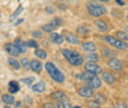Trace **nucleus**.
Wrapping results in <instances>:
<instances>
[{
	"instance_id": "ddd939ff",
	"label": "nucleus",
	"mask_w": 128,
	"mask_h": 108,
	"mask_svg": "<svg viewBox=\"0 0 128 108\" xmlns=\"http://www.w3.org/2000/svg\"><path fill=\"white\" fill-rule=\"evenodd\" d=\"M101 75H102V80H104L107 85H110V86H112V85L116 82V77H114V75L111 74V73L102 71V73H101Z\"/></svg>"
},
{
	"instance_id": "c756f323",
	"label": "nucleus",
	"mask_w": 128,
	"mask_h": 108,
	"mask_svg": "<svg viewBox=\"0 0 128 108\" xmlns=\"http://www.w3.org/2000/svg\"><path fill=\"white\" fill-rule=\"evenodd\" d=\"M20 65H21V68H24L25 70H28V69H30V60H28L27 58H22V59L20 60Z\"/></svg>"
},
{
	"instance_id": "4c0bfd02",
	"label": "nucleus",
	"mask_w": 128,
	"mask_h": 108,
	"mask_svg": "<svg viewBox=\"0 0 128 108\" xmlns=\"http://www.w3.org/2000/svg\"><path fill=\"white\" fill-rule=\"evenodd\" d=\"M76 79L85 81V75H84V73H79V74H76Z\"/></svg>"
},
{
	"instance_id": "6ab92c4d",
	"label": "nucleus",
	"mask_w": 128,
	"mask_h": 108,
	"mask_svg": "<svg viewBox=\"0 0 128 108\" xmlns=\"http://www.w3.org/2000/svg\"><path fill=\"white\" fill-rule=\"evenodd\" d=\"M81 48H82V50H85L88 53H92L96 50V44L94 42H84L81 44Z\"/></svg>"
},
{
	"instance_id": "c9c22d12",
	"label": "nucleus",
	"mask_w": 128,
	"mask_h": 108,
	"mask_svg": "<svg viewBox=\"0 0 128 108\" xmlns=\"http://www.w3.org/2000/svg\"><path fill=\"white\" fill-rule=\"evenodd\" d=\"M32 36H33V38H38V39L43 37V34H42L41 31H33L32 32Z\"/></svg>"
},
{
	"instance_id": "aec40b11",
	"label": "nucleus",
	"mask_w": 128,
	"mask_h": 108,
	"mask_svg": "<svg viewBox=\"0 0 128 108\" xmlns=\"http://www.w3.org/2000/svg\"><path fill=\"white\" fill-rule=\"evenodd\" d=\"M95 26H96V28H97V31H100V32H106L108 30L107 22L104 21V20H97L95 22Z\"/></svg>"
},
{
	"instance_id": "ea45409f",
	"label": "nucleus",
	"mask_w": 128,
	"mask_h": 108,
	"mask_svg": "<svg viewBox=\"0 0 128 108\" xmlns=\"http://www.w3.org/2000/svg\"><path fill=\"white\" fill-rule=\"evenodd\" d=\"M22 22H24V18H18V20L15 22V26H18V25H20V23H22Z\"/></svg>"
},
{
	"instance_id": "2eb2a0df",
	"label": "nucleus",
	"mask_w": 128,
	"mask_h": 108,
	"mask_svg": "<svg viewBox=\"0 0 128 108\" xmlns=\"http://www.w3.org/2000/svg\"><path fill=\"white\" fill-rule=\"evenodd\" d=\"M50 41L54 44H62L64 42V37L58 32H50Z\"/></svg>"
},
{
	"instance_id": "79ce46f5",
	"label": "nucleus",
	"mask_w": 128,
	"mask_h": 108,
	"mask_svg": "<svg viewBox=\"0 0 128 108\" xmlns=\"http://www.w3.org/2000/svg\"><path fill=\"white\" fill-rule=\"evenodd\" d=\"M116 2H117L118 5H122V6L124 5V1H123V0H116Z\"/></svg>"
},
{
	"instance_id": "de8ad7c7",
	"label": "nucleus",
	"mask_w": 128,
	"mask_h": 108,
	"mask_svg": "<svg viewBox=\"0 0 128 108\" xmlns=\"http://www.w3.org/2000/svg\"><path fill=\"white\" fill-rule=\"evenodd\" d=\"M0 96H1V90H0Z\"/></svg>"
},
{
	"instance_id": "e433bc0d",
	"label": "nucleus",
	"mask_w": 128,
	"mask_h": 108,
	"mask_svg": "<svg viewBox=\"0 0 128 108\" xmlns=\"http://www.w3.org/2000/svg\"><path fill=\"white\" fill-rule=\"evenodd\" d=\"M42 107L43 108H54V103H52V102H44Z\"/></svg>"
},
{
	"instance_id": "f257e3e1",
	"label": "nucleus",
	"mask_w": 128,
	"mask_h": 108,
	"mask_svg": "<svg viewBox=\"0 0 128 108\" xmlns=\"http://www.w3.org/2000/svg\"><path fill=\"white\" fill-rule=\"evenodd\" d=\"M62 54L72 66H80L84 64V58L78 52H74L72 49H62Z\"/></svg>"
},
{
	"instance_id": "1a4fd4ad",
	"label": "nucleus",
	"mask_w": 128,
	"mask_h": 108,
	"mask_svg": "<svg viewBox=\"0 0 128 108\" xmlns=\"http://www.w3.org/2000/svg\"><path fill=\"white\" fill-rule=\"evenodd\" d=\"M5 52L8 54H10L11 57H18L20 55V50L14 43H6L5 44Z\"/></svg>"
},
{
	"instance_id": "a878e982",
	"label": "nucleus",
	"mask_w": 128,
	"mask_h": 108,
	"mask_svg": "<svg viewBox=\"0 0 128 108\" xmlns=\"http://www.w3.org/2000/svg\"><path fill=\"white\" fill-rule=\"evenodd\" d=\"M95 95V100L100 103V105H102V103H106L107 102V98H106V96H104L102 93H94Z\"/></svg>"
},
{
	"instance_id": "9b49d317",
	"label": "nucleus",
	"mask_w": 128,
	"mask_h": 108,
	"mask_svg": "<svg viewBox=\"0 0 128 108\" xmlns=\"http://www.w3.org/2000/svg\"><path fill=\"white\" fill-rule=\"evenodd\" d=\"M101 55H102L104 59H112V58H116V52L111 48L102 47L101 48Z\"/></svg>"
},
{
	"instance_id": "72a5a7b5",
	"label": "nucleus",
	"mask_w": 128,
	"mask_h": 108,
	"mask_svg": "<svg viewBox=\"0 0 128 108\" xmlns=\"http://www.w3.org/2000/svg\"><path fill=\"white\" fill-rule=\"evenodd\" d=\"M50 23H53L54 26L59 27V26L62 25V18H59V17H54V18L52 20V22H50Z\"/></svg>"
},
{
	"instance_id": "49530a36",
	"label": "nucleus",
	"mask_w": 128,
	"mask_h": 108,
	"mask_svg": "<svg viewBox=\"0 0 128 108\" xmlns=\"http://www.w3.org/2000/svg\"><path fill=\"white\" fill-rule=\"evenodd\" d=\"M98 1H104V2H106V1H110V0H98Z\"/></svg>"
},
{
	"instance_id": "a19ab883",
	"label": "nucleus",
	"mask_w": 128,
	"mask_h": 108,
	"mask_svg": "<svg viewBox=\"0 0 128 108\" xmlns=\"http://www.w3.org/2000/svg\"><path fill=\"white\" fill-rule=\"evenodd\" d=\"M46 11L49 12V14H53V12H54V10H53L52 7H47V9H46Z\"/></svg>"
},
{
	"instance_id": "423d86ee",
	"label": "nucleus",
	"mask_w": 128,
	"mask_h": 108,
	"mask_svg": "<svg viewBox=\"0 0 128 108\" xmlns=\"http://www.w3.org/2000/svg\"><path fill=\"white\" fill-rule=\"evenodd\" d=\"M78 93H79L80 97H82V98H91V97H94V90L91 89V87H89V86H82V87H80L78 89Z\"/></svg>"
},
{
	"instance_id": "6e6552de",
	"label": "nucleus",
	"mask_w": 128,
	"mask_h": 108,
	"mask_svg": "<svg viewBox=\"0 0 128 108\" xmlns=\"http://www.w3.org/2000/svg\"><path fill=\"white\" fill-rule=\"evenodd\" d=\"M107 65H108V68H111L112 70H114V71H120V70H122V68H123V64H122V62H121L120 59H117V58L108 59Z\"/></svg>"
},
{
	"instance_id": "2f4dec72",
	"label": "nucleus",
	"mask_w": 128,
	"mask_h": 108,
	"mask_svg": "<svg viewBox=\"0 0 128 108\" xmlns=\"http://www.w3.org/2000/svg\"><path fill=\"white\" fill-rule=\"evenodd\" d=\"M88 105H89V108H101V105H100L96 100H91V101H89V102H88Z\"/></svg>"
},
{
	"instance_id": "393cba45",
	"label": "nucleus",
	"mask_w": 128,
	"mask_h": 108,
	"mask_svg": "<svg viewBox=\"0 0 128 108\" xmlns=\"http://www.w3.org/2000/svg\"><path fill=\"white\" fill-rule=\"evenodd\" d=\"M34 55L40 59H46L47 58V52L44 49H40V48H36L34 49Z\"/></svg>"
},
{
	"instance_id": "a211bd4d",
	"label": "nucleus",
	"mask_w": 128,
	"mask_h": 108,
	"mask_svg": "<svg viewBox=\"0 0 128 108\" xmlns=\"http://www.w3.org/2000/svg\"><path fill=\"white\" fill-rule=\"evenodd\" d=\"M1 97V101L5 103V105H14L15 103V97L12 96V95H10V93H4V95H1L0 96Z\"/></svg>"
},
{
	"instance_id": "9d476101",
	"label": "nucleus",
	"mask_w": 128,
	"mask_h": 108,
	"mask_svg": "<svg viewBox=\"0 0 128 108\" xmlns=\"http://www.w3.org/2000/svg\"><path fill=\"white\" fill-rule=\"evenodd\" d=\"M30 69H31L33 73L36 74H40L43 69V64L40 62L38 59H33V60H30Z\"/></svg>"
},
{
	"instance_id": "39448f33",
	"label": "nucleus",
	"mask_w": 128,
	"mask_h": 108,
	"mask_svg": "<svg viewBox=\"0 0 128 108\" xmlns=\"http://www.w3.org/2000/svg\"><path fill=\"white\" fill-rule=\"evenodd\" d=\"M85 82L88 84V86L89 87H91L92 90H97V89H100L101 87V80H100V77L97 76V75H94V76L89 77V79H86L85 80Z\"/></svg>"
},
{
	"instance_id": "a18cd8bd",
	"label": "nucleus",
	"mask_w": 128,
	"mask_h": 108,
	"mask_svg": "<svg viewBox=\"0 0 128 108\" xmlns=\"http://www.w3.org/2000/svg\"><path fill=\"white\" fill-rule=\"evenodd\" d=\"M72 108H81V107H80V106H73Z\"/></svg>"
},
{
	"instance_id": "b1692460",
	"label": "nucleus",
	"mask_w": 128,
	"mask_h": 108,
	"mask_svg": "<svg viewBox=\"0 0 128 108\" xmlns=\"http://www.w3.org/2000/svg\"><path fill=\"white\" fill-rule=\"evenodd\" d=\"M90 28L88 27V26H85V25H81L78 27V30H76V33L78 34H81V36H88V34H90Z\"/></svg>"
},
{
	"instance_id": "f03ea898",
	"label": "nucleus",
	"mask_w": 128,
	"mask_h": 108,
	"mask_svg": "<svg viewBox=\"0 0 128 108\" xmlns=\"http://www.w3.org/2000/svg\"><path fill=\"white\" fill-rule=\"evenodd\" d=\"M44 68H46V71L48 73V75L50 76V79H52V80H54L56 82L62 84V82L65 81V76H64V74L52 62L46 63Z\"/></svg>"
},
{
	"instance_id": "f3484780",
	"label": "nucleus",
	"mask_w": 128,
	"mask_h": 108,
	"mask_svg": "<svg viewBox=\"0 0 128 108\" xmlns=\"http://www.w3.org/2000/svg\"><path fill=\"white\" fill-rule=\"evenodd\" d=\"M8 89H9V93L10 95H14V93H17L20 91V85L17 81H10L9 85H8Z\"/></svg>"
},
{
	"instance_id": "bb28decb",
	"label": "nucleus",
	"mask_w": 128,
	"mask_h": 108,
	"mask_svg": "<svg viewBox=\"0 0 128 108\" xmlns=\"http://www.w3.org/2000/svg\"><path fill=\"white\" fill-rule=\"evenodd\" d=\"M56 28H57V26H54L53 23H48V25H43L42 26V31L44 32H54L56 31Z\"/></svg>"
},
{
	"instance_id": "4468645a",
	"label": "nucleus",
	"mask_w": 128,
	"mask_h": 108,
	"mask_svg": "<svg viewBox=\"0 0 128 108\" xmlns=\"http://www.w3.org/2000/svg\"><path fill=\"white\" fill-rule=\"evenodd\" d=\"M64 38H65L66 42H69L70 44H74V46L79 44V38H78V36L74 34V33H72V32H65Z\"/></svg>"
},
{
	"instance_id": "cd10ccee",
	"label": "nucleus",
	"mask_w": 128,
	"mask_h": 108,
	"mask_svg": "<svg viewBox=\"0 0 128 108\" xmlns=\"http://www.w3.org/2000/svg\"><path fill=\"white\" fill-rule=\"evenodd\" d=\"M114 37H117L118 39H121V41H124V42H127V33L123 31H117L116 32V34H114Z\"/></svg>"
},
{
	"instance_id": "37998d69",
	"label": "nucleus",
	"mask_w": 128,
	"mask_h": 108,
	"mask_svg": "<svg viewBox=\"0 0 128 108\" xmlns=\"http://www.w3.org/2000/svg\"><path fill=\"white\" fill-rule=\"evenodd\" d=\"M14 105H15V107H21V102H20V101H15V103H14Z\"/></svg>"
},
{
	"instance_id": "dca6fc26",
	"label": "nucleus",
	"mask_w": 128,
	"mask_h": 108,
	"mask_svg": "<svg viewBox=\"0 0 128 108\" xmlns=\"http://www.w3.org/2000/svg\"><path fill=\"white\" fill-rule=\"evenodd\" d=\"M46 90V82L44 81H38L37 84H34L32 86V91L36 93H42Z\"/></svg>"
},
{
	"instance_id": "412c9836",
	"label": "nucleus",
	"mask_w": 128,
	"mask_h": 108,
	"mask_svg": "<svg viewBox=\"0 0 128 108\" xmlns=\"http://www.w3.org/2000/svg\"><path fill=\"white\" fill-rule=\"evenodd\" d=\"M14 44H15L17 48H18V50H20V54H24V53H26V50H27V47L25 44V42H22V39H20V38H16L15 41H14Z\"/></svg>"
},
{
	"instance_id": "20e7f679",
	"label": "nucleus",
	"mask_w": 128,
	"mask_h": 108,
	"mask_svg": "<svg viewBox=\"0 0 128 108\" xmlns=\"http://www.w3.org/2000/svg\"><path fill=\"white\" fill-rule=\"evenodd\" d=\"M102 39H104L107 44H110L111 47L118 49V50H126V49H127V43H126L124 41L118 39V38L114 37V36H104Z\"/></svg>"
},
{
	"instance_id": "473e14b6",
	"label": "nucleus",
	"mask_w": 128,
	"mask_h": 108,
	"mask_svg": "<svg viewBox=\"0 0 128 108\" xmlns=\"http://www.w3.org/2000/svg\"><path fill=\"white\" fill-rule=\"evenodd\" d=\"M21 82H24L26 85H31L34 82V79L33 77H25V79H21Z\"/></svg>"
},
{
	"instance_id": "7c9ffc66",
	"label": "nucleus",
	"mask_w": 128,
	"mask_h": 108,
	"mask_svg": "<svg viewBox=\"0 0 128 108\" xmlns=\"http://www.w3.org/2000/svg\"><path fill=\"white\" fill-rule=\"evenodd\" d=\"M25 44H26V47H30V48H34V49H36V48H38V43H37V42H36L34 39H28V41H27V42H26Z\"/></svg>"
},
{
	"instance_id": "58836bf2",
	"label": "nucleus",
	"mask_w": 128,
	"mask_h": 108,
	"mask_svg": "<svg viewBox=\"0 0 128 108\" xmlns=\"http://www.w3.org/2000/svg\"><path fill=\"white\" fill-rule=\"evenodd\" d=\"M117 107L118 108H127V105H126V102H118V103H117Z\"/></svg>"
},
{
	"instance_id": "f704fd0d",
	"label": "nucleus",
	"mask_w": 128,
	"mask_h": 108,
	"mask_svg": "<svg viewBox=\"0 0 128 108\" xmlns=\"http://www.w3.org/2000/svg\"><path fill=\"white\" fill-rule=\"evenodd\" d=\"M62 106H63V108H72L73 107V105H72V102H70L69 100L63 101V102H62Z\"/></svg>"
},
{
	"instance_id": "7ed1b4c3",
	"label": "nucleus",
	"mask_w": 128,
	"mask_h": 108,
	"mask_svg": "<svg viewBox=\"0 0 128 108\" xmlns=\"http://www.w3.org/2000/svg\"><path fill=\"white\" fill-rule=\"evenodd\" d=\"M86 9H88L89 15L92 16V17H96V18L104 16L106 14V11H107L104 5L97 4V2H89V4L86 5Z\"/></svg>"
},
{
	"instance_id": "c85d7f7f",
	"label": "nucleus",
	"mask_w": 128,
	"mask_h": 108,
	"mask_svg": "<svg viewBox=\"0 0 128 108\" xmlns=\"http://www.w3.org/2000/svg\"><path fill=\"white\" fill-rule=\"evenodd\" d=\"M22 11H24V6H21V5H20V6L17 7V10H16V11L14 12V14H12V15L10 16V18H9V20H10V21L12 22V21L15 20L16 17H17V16H18L20 14H21V12H22Z\"/></svg>"
},
{
	"instance_id": "f8f14e48",
	"label": "nucleus",
	"mask_w": 128,
	"mask_h": 108,
	"mask_svg": "<svg viewBox=\"0 0 128 108\" xmlns=\"http://www.w3.org/2000/svg\"><path fill=\"white\" fill-rule=\"evenodd\" d=\"M50 98L54 100V101H58V102H63V101H65V100H68L66 95H65L63 91H59V90L53 91V92L50 93Z\"/></svg>"
},
{
	"instance_id": "c03bdc74",
	"label": "nucleus",
	"mask_w": 128,
	"mask_h": 108,
	"mask_svg": "<svg viewBox=\"0 0 128 108\" xmlns=\"http://www.w3.org/2000/svg\"><path fill=\"white\" fill-rule=\"evenodd\" d=\"M4 108H11V107H10V105H5V106H4Z\"/></svg>"
},
{
	"instance_id": "0eeeda50",
	"label": "nucleus",
	"mask_w": 128,
	"mask_h": 108,
	"mask_svg": "<svg viewBox=\"0 0 128 108\" xmlns=\"http://www.w3.org/2000/svg\"><path fill=\"white\" fill-rule=\"evenodd\" d=\"M84 69H85V71H90V73L96 74V75L102 73V68L98 66L96 63H88V64H85Z\"/></svg>"
},
{
	"instance_id": "5701e85b",
	"label": "nucleus",
	"mask_w": 128,
	"mask_h": 108,
	"mask_svg": "<svg viewBox=\"0 0 128 108\" xmlns=\"http://www.w3.org/2000/svg\"><path fill=\"white\" fill-rule=\"evenodd\" d=\"M8 63H9V65H10L12 69H15V70H20V69H21L20 62H17V60H16L15 57H11V58H9V59H8Z\"/></svg>"
},
{
	"instance_id": "4be33fe9",
	"label": "nucleus",
	"mask_w": 128,
	"mask_h": 108,
	"mask_svg": "<svg viewBox=\"0 0 128 108\" xmlns=\"http://www.w3.org/2000/svg\"><path fill=\"white\" fill-rule=\"evenodd\" d=\"M82 58H84V60H86L88 63H97L98 62V59H100V57L96 54L95 52L89 53V54H86V55L82 57Z\"/></svg>"
}]
</instances>
